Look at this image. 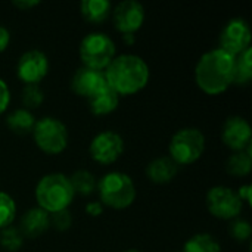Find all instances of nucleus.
Returning <instances> with one entry per match:
<instances>
[{
	"mask_svg": "<svg viewBox=\"0 0 252 252\" xmlns=\"http://www.w3.org/2000/svg\"><path fill=\"white\" fill-rule=\"evenodd\" d=\"M22 242H24V236H22V233L18 229L6 227L0 233V245L6 251H18L22 247Z\"/></svg>",
	"mask_w": 252,
	"mask_h": 252,
	"instance_id": "nucleus-25",
	"label": "nucleus"
},
{
	"mask_svg": "<svg viewBox=\"0 0 252 252\" xmlns=\"http://www.w3.org/2000/svg\"><path fill=\"white\" fill-rule=\"evenodd\" d=\"M13 4H15L16 7H19V9H30V7H32V6H37L38 1H37V0H15Z\"/></svg>",
	"mask_w": 252,
	"mask_h": 252,
	"instance_id": "nucleus-32",
	"label": "nucleus"
},
{
	"mask_svg": "<svg viewBox=\"0 0 252 252\" xmlns=\"http://www.w3.org/2000/svg\"><path fill=\"white\" fill-rule=\"evenodd\" d=\"M49 69L47 56L40 50H28L25 52L16 65L18 77L25 81L27 84H37L40 83Z\"/></svg>",
	"mask_w": 252,
	"mask_h": 252,
	"instance_id": "nucleus-11",
	"label": "nucleus"
},
{
	"mask_svg": "<svg viewBox=\"0 0 252 252\" xmlns=\"http://www.w3.org/2000/svg\"><path fill=\"white\" fill-rule=\"evenodd\" d=\"M235 58L221 49L201 56L195 68V80L207 94H220L233 83Z\"/></svg>",
	"mask_w": 252,
	"mask_h": 252,
	"instance_id": "nucleus-1",
	"label": "nucleus"
},
{
	"mask_svg": "<svg viewBox=\"0 0 252 252\" xmlns=\"http://www.w3.org/2000/svg\"><path fill=\"white\" fill-rule=\"evenodd\" d=\"M81 13L89 22H103L111 13V3L108 0H83Z\"/></svg>",
	"mask_w": 252,
	"mask_h": 252,
	"instance_id": "nucleus-18",
	"label": "nucleus"
},
{
	"mask_svg": "<svg viewBox=\"0 0 252 252\" xmlns=\"http://www.w3.org/2000/svg\"><path fill=\"white\" fill-rule=\"evenodd\" d=\"M145 21V9L139 1H121L114 10V24L124 34H133Z\"/></svg>",
	"mask_w": 252,
	"mask_h": 252,
	"instance_id": "nucleus-12",
	"label": "nucleus"
},
{
	"mask_svg": "<svg viewBox=\"0 0 252 252\" xmlns=\"http://www.w3.org/2000/svg\"><path fill=\"white\" fill-rule=\"evenodd\" d=\"M207 207L214 217L229 220L239 216L242 210V201L230 188L216 186L207 195Z\"/></svg>",
	"mask_w": 252,
	"mask_h": 252,
	"instance_id": "nucleus-8",
	"label": "nucleus"
},
{
	"mask_svg": "<svg viewBox=\"0 0 252 252\" xmlns=\"http://www.w3.org/2000/svg\"><path fill=\"white\" fill-rule=\"evenodd\" d=\"M124 151L123 137L115 131H102L90 143V155L100 164L115 162Z\"/></svg>",
	"mask_w": 252,
	"mask_h": 252,
	"instance_id": "nucleus-10",
	"label": "nucleus"
},
{
	"mask_svg": "<svg viewBox=\"0 0 252 252\" xmlns=\"http://www.w3.org/2000/svg\"><path fill=\"white\" fill-rule=\"evenodd\" d=\"M71 186L74 189V192H78L81 195H89L96 188V179L92 173L86 171V170H80L75 171L72 174V177L69 179Z\"/></svg>",
	"mask_w": 252,
	"mask_h": 252,
	"instance_id": "nucleus-23",
	"label": "nucleus"
},
{
	"mask_svg": "<svg viewBox=\"0 0 252 252\" xmlns=\"http://www.w3.org/2000/svg\"><path fill=\"white\" fill-rule=\"evenodd\" d=\"M80 58L86 68L102 71L115 58V44L106 34L92 32L80 44Z\"/></svg>",
	"mask_w": 252,
	"mask_h": 252,
	"instance_id": "nucleus-5",
	"label": "nucleus"
},
{
	"mask_svg": "<svg viewBox=\"0 0 252 252\" xmlns=\"http://www.w3.org/2000/svg\"><path fill=\"white\" fill-rule=\"evenodd\" d=\"M86 211L92 216H99L102 213V205L99 202H92L86 207Z\"/></svg>",
	"mask_w": 252,
	"mask_h": 252,
	"instance_id": "nucleus-33",
	"label": "nucleus"
},
{
	"mask_svg": "<svg viewBox=\"0 0 252 252\" xmlns=\"http://www.w3.org/2000/svg\"><path fill=\"white\" fill-rule=\"evenodd\" d=\"M7 126L16 134H28L35 126V120L28 109H16L7 117Z\"/></svg>",
	"mask_w": 252,
	"mask_h": 252,
	"instance_id": "nucleus-19",
	"label": "nucleus"
},
{
	"mask_svg": "<svg viewBox=\"0 0 252 252\" xmlns=\"http://www.w3.org/2000/svg\"><path fill=\"white\" fill-rule=\"evenodd\" d=\"M177 171H179V165L171 158L167 157L154 159L146 170L148 177L155 183H168L176 177Z\"/></svg>",
	"mask_w": 252,
	"mask_h": 252,
	"instance_id": "nucleus-17",
	"label": "nucleus"
},
{
	"mask_svg": "<svg viewBox=\"0 0 252 252\" xmlns=\"http://www.w3.org/2000/svg\"><path fill=\"white\" fill-rule=\"evenodd\" d=\"M10 41V34L4 27H0V52H3Z\"/></svg>",
	"mask_w": 252,
	"mask_h": 252,
	"instance_id": "nucleus-30",
	"label": "nucleus"
},
{
	"mask_svg": "<svg viewBox=\"0 0 252 252\" xmlns=\"http://www.w3.org/2000/svg\"><path fill=\"white\" fill-rule=\"evenodd\" d=\"M247 151H239L233 154L227 161V171L232 176H247L252 168L251 145L247 146Z\"/></svg>",
	"mask_w": 252,
	"mask_h": 252,
	"instance_id": "nucleus-21",
	"label": "nucleus"
},
{
	"mask_svg": "<svg viewBox=\"0 0 252 252\" xmlns=\"http://www.w3.org/2000/svg\"><path fill=\"white\" fill-rule=\"evenodd\" d=\"M87 100H89L90 111L93 114L105 115V114H109V112L115 111V108L118 106V102H120V94L108 83H105Z\"/></svg>",
	"mask_w": 252,
	"mask_h": 252,
	"instance_id": "nucleus-16",
	"label": "nucleus"
},
{
	"mask_svg": "<svg viewBox=\"0 0 252 252\" xmlns=\"http://www.w3.org/2000/svg\"><path fill=\"white\" fill-rule=\"evenodd\" d=\"M124 252H139V251H136V250H128V251H124Z\"/></svg>",
	"mask_w": 252,
	"mask_h": 252,
	"instance_id": "nucleus-34",
	"label": "nucleus"
},
{
	"mask_svg": "<svg viewBox=\"0 0 252 252\" xmlns=\"http://www.w3.org/2000/svg\"><path fill=\"white\" fill-rule=\"evenodd\" d=\"M223 142L232 149L244 151L251 142V127L242 117H230L223 127Z\"/></svg>",
	"mask_w": 252,
	"mask_h": 252,
	"instance_id": "nucleus-13",
	"label": "nucleus"
},
{
	"mask_svg": "<svg viewBox=\"0 0 252 252\" xmlns=\"http://www.w3.org/2000/svg\"><path fill=\"white\" fill-rule=\"evenodd\" d=\"M32 134L35 145L46 154H61L68 143V131L65 124L52 117L35 121Z\"/></svg>",
	"mask_w": 252,
	"mask_h": 252,
	"instance_id": "nucleus-7",
	"label": "nucleus"
},
{
	"mask_svg": "<svg viewBox=\"0 0 252 252\" xmlns=\"http://www.w3.org/2000/svg\"><path fill=\"white\" fill-rule=\"evenodd\" d=\"M105 83H106V80H105V75L102 71H96V69H90V68L83 66L74 74L71 86L77 94L89 99Z\"/></svg>",
	"mask_w": 252,
	"mask_h": 252,
	"instance_id": "nucleus-14",
	"label": "nucleus"
},
{
	"mask_svg": "<svg viewBox=\"0 0 252 252\" xmlns=\"http://www.w3.org/2000/svg\"><path fill=\"white\" fill-rule=\"evenodd\" d=\"M205 149V137L198 128H182L170 142L171 159L177 165H188L199 159Z\"/></svg>",
	"mask_w": 252,
	"mask_h": 252,
	"instance_id": "nucleus-6",
	"label": "nucleus"
},
{
	"mask_svg": "<svg viewBox=\"0 0 252 252\" xmlns=\"http://www.w3.org/2000/svg\"><path fill=\"white\" fill-rule=\"evenodd\" d=\"M230 235L236 241H247L251 236V224L247 220H236L230 224Z\"/></svg>",
	"mask_w": 252,
	"mask_h": 252,
	"instance_id": "nucleus-27",
	"label": "nucleus"
},
{
	"mask_svg": "<svg viewBox=\"0 0 252 252\" xmlns=\"http://www.w3.org/2000/svg\"><path fill=\"white\" fill-rule=\"evenodd\" d=\"M250 43L251 31L248 24L244 19H232L221 31L219 49L236 58L250 47Z\"/></svg>",
	"mask_w": 252,
	"mask_h": 252,
	"instance_id": "nucleus-9",
	"label": "nucleus"
},
{
	"mask_svg": "<svg viewBox=\"0 0 252 252\" xmlns=\"http://www.w3.org/2000/svg\"><path fill=\"white\" fill-rule=\"evenodd\" d=\"M74 193L69 179L59 173L44 176L35 188V199L40 205L38 208L50 214L66 210Z\"/></svg>",
	"mask_w": 252,
	"mask_h": 252,
	"instance_id": "nucleus-3",
	"label": "nucleus"
},
{
	"mask_svg": "<svg viewBox=\"0 0 252 252\" xmlns=\"http://www.w3.org/2000/svg\"><path fill=\"white\" fill-rule=\"evenodd\" d=\"M44 100V94L41 92V89L37 84H27L24 92H22V102L27 108H37L43 103Z\"/></svg>",
	"mask_w": 252,
	"mask_h": 252,
	"instance_id": "nucleus-26",
	"label": "nucleus"
},
{
	"mask_svg": "<svg viewBox=\"0 0 252 252\" xmlns=\"http://www.w3.org/2000/svg\"><path fill=\"white\" fill-rule=\"evenodd\" d=\"M10 102V92H9V87L7 84L0 78V114L7 108Z\"/></svg>",
	"mask_w": 252,
	"mask_h": 252,
	"instance_id": "nucleus-29",
	"label": "nucleus"
},
{
	"mask_svg": "<svg viewBox=\"0 0 252 252\" xmlns=\"http://www.w3.org/2000/svg\"><path fill=\"white\" fill-rule=\"evenodd\" d=\"M99 193L105 205L114 210H123L133 204L136 198V188L127 174L112 171L100 179Z\"/></svg>",
	"mask_w": 252,
	"mask_h": 252,
	"instance_id": "nucleus-4",
	"label": "nucleus"
},
{
	"mask_svg": "<svg viewBox=\"0 0 252 252\" xmlns=\"http://www.w3.org/2000/svg\"><path fill=\"white\" fill-rule=\"evenodd\" d=\"M251 186L250 185H245V186H242L241 189H239V198H241V201H247V202H250L251 204Z\"/></svg>",
	"mask_w": 252,
	"mask_h": 252,
	"instance_id": "nucleus-31",
	"label": "nucleus"
},
{
	"mask_svg": "<svg viewBox=\"0 0 252 252\" xmlns=\"http://www.w3.org/2000/svg\"><path fill=\"white\" fill-rule=\"evenodd\" d=\"M16 214V205L10 195L0 192V230L9 227Z\"/></svg>",
	"mask_w": 252,
	"mask_h": 252,
	"instance_id": "nucleus-24",
	"label": "nucleus"
},
{
	"mask_svg": "<svg viewBox=\"0 0 252 252\" xmlns=\"http://www.w3.org/2000/svg\"><path fill=\"white\" fill-rule=\"evenodd\" d=\"M183 252H220L219 242L207 233L192 236L186 244Z\"/></svg>",
	"mask_w": 252,
	"mask_h": 252,
	"instance_id": "nucleus-22",
	"label": "nucleus"
},
{
	"mask_svg": "<svg viewBox=\"0 0 252 252\" xmlns=\"http://www.w3.org/2000/svg\"><path fill=\"white\" fill-rule=\"evenodd\" d=\"M50 223L58 230H66L71 226V214L68 213V210H62V211L53 213L52 217H50Z\"/></svg>",
	"mask_w": 252,
	"mask_h": 252,
	"instance_id": "nucleus-28",
	"label": "nucleus"
},
{
	"mask_svg": "<svg viewBox=\"0 0 252 252\" xmlns=\"http://www.w3.org/2000/svg\"><path fill=\"white\" fill-rule=\"evenodd\" d=\"M50 226V216L41 208H32L27 211L21 219L19 232L27 238L41 236Z\"/></svg>",
	"mask_w": 252,
	"mask_h": 252,
	"instance_id": "nucleus-15",
	"label": "nucleus"
},
{
	"mask_svg": "<svg viewBox=\"0 0 252 252\" xmlns=\"http://www.w3.org/2000/svg\"><path fill=\"white\" fill-rule=\"evenodd\" d=\"M106 83L118 94H133L140 92L149 81V66L136 55H121L105 68Z\"/></svg>",
	"mask_w": 252,
	"mask_h": 252,
	"instance_id": "nucleus-2",
	"label": "nucleus"
},
{
	"mask_svg": "<svg viewBox=\"0 0 252 252\" xmlns=\"http://www.w3.org/2000/svg\"><path fill=\"white\" fill-rule=\"evenodd\" d=\"M252 78V50L248 47L239 56L235 58V69H233V83L236 84H248Z\"/></svg>",
	"mask_w": 252,
	"mask_h": 252,
	"instance_id": "nucleus-20",
	"label": "nucleus"
}]
</instances>
